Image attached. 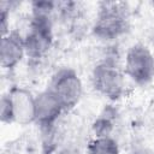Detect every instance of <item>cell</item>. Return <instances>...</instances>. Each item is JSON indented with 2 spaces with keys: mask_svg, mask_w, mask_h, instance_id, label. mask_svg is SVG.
I'll list each match as a JSON object with an SVG mask.
<instances>
[{
  "mask_svg": "<svg viewBox=\"0 0 154 154\" xmlns=\"http://www.w3.org/2000/svg\"><path fill=\"white\" fill-rule=\"evenodd\" d=\"M66 112L58 96L47 87L35 95V124L42 131H49L60 116Z\"/></svg>",
  "mask_w": 154,
  "mask_h": 154,
  "instance_id": "cell-6",
  "label": "cell"
},
{
  "mask_svg": "<svg viewBox=\"0 0 154 154\" xmlns=\"http://www.w3.org/2000/svg\"><path fill=\"white\" fill-rule=\"evenodd\" d=\"M124 75L135 84L147 85L154 78V55L143 43L132 45L125 55Z\"/></svg>",
  "mask_w": 154,
  "mask_h": 154,
  "instance_id": "cell-4",
  "label": "cell"
},
{
  "mask_svg": "<svg viewBox=\"0 0 154 154\" xmlns=\"http://www.w3.org/2000/svg\"><path fill=\"white\" fill-rule=\"evenodd\" d=\"M130 28V13L125 2H101L94 25L93 35L102 41H113L128 32Z\"/></svg>",
  "mask_w": 154,
  "mask_h": 154,
  "instance_id": "cell-2",
  "label": "cell"
},
{
  "mask_svg": "<svg viewBox=\"0 0 154 154\" xmlns=\"http://www.w3.org/2000/svg\"><path fill=\"white\" fill-rule=\"evenodd\" d=\"M87 154H120V150L118 142L112 136H101L89 141Z\"/></svg>",
  "mask_w": 154,
  "mask_h": 154,
  "instance_id": "cell-9",
  "label": "cell"
},
{
  "mask_svg": "<svg viewBox=\"0 0 154 154\" xmlns=\"http://www.w3.org/2000/svg\"><path fill=\"white\" fill-rule=\"evenodd\" d=\"M114 119H116V111L112 107L105 108L93 124L95 137L111 136V132L114 126Z\"/></svg>",
  "mask_w": 154,
  "mask_h": 154,
  "instance_id": "cell-10",
  "label": "cell"
},
{
  "mask_svg": "<svg viewBox=\"0 0 154 154\" xmlns=\"http://www.w3.org/2000/svg\"><path fill=\"white\" fill-rule=\"evenodd\" d=\"M13 103L14 122L20 125H29L35 122V95L24 87L14 85L8 91Z\"/></svg>",
  "mask_w": 154,
  "mask_h": 154,
  "instance_id": "cell-7",
  "label": "cell"
},
{
  "mask_svg": "<svg viewBox=\"0 0 154 154\" xmlns=\"http://www.w3.org/2000/svg\"><path fill=\"white\" fill-rule=\"evenodd\" d=\"M25 54L24 36L18 30H11L7 35L1 36L0 60L1 66L6 70H13Z\"/></svg>",
  "mask_w": 154,
  "mask_h": 154,
  "instance_id": "cell-8",
  "label": "cell"
},
{
  "mask_svg": "<svg viewBox=\"0 0 154 154\" xmlns=\"http://www.w3.org/2000/svg\"><path fill=\"white\" fill-rule=\"evenodd\" d=\"M94 89L111 101L119 100L125 90L124 71L120 70L114 58L108 57L99 61L91 72Z\"/></svg>",
  "mask_w": 154,
  "mask_h": 154,
  "instance_id": "cell-3",
  "label": "cell"
},
{
  "mask_svg": "<svg viewBox=\"0 0 154 154\" xmlns=\"http://www.w3.org/2000/svg\"><path fill=\"white\" fill-rule=\"evenodd\" d=\"M60 100L65 111L72 109L81 100L83 94L82 81L71 67L59 69L52 77V81L48 87Z\"/></svg>",
  "mask_w": 154,
  "mask_h": 154,
  "instance_id": "cell-5",
  "label": "cell"
},
{
  "mask_svg": "<svg viewBox=\"0 0 154 154\" xmlns=\"http://www.w3.org/2000/svg\"><path fill=\"white\" fill-rule=\"evenodd\" d=\"M0 31H1V36L7 35L11 30H10V7H6L5 2H1L0 6Z\"/></svg>",
  "mask_w": 154,
  "mask_h": 154,
  "instance_id": "cell-12",
  "label": "cell"
},
{
  "mask_svg": "<svg viewBox=\"0 0 154 154\" xmlns=\"http://www.w3.org/2000/svg\"><path fill=\"white\" fill-rule=\"evenodd\" d=\"M53 2H35L29 30L24 35L25 54L32 60L43 58L53 45V25L51 11Z\"/></svg>",
  "mask_w": 154,
  "mask_h": 154,
  "instance_id": "cell-1",
  "label": "cell"
},
{
  "mask_svg": "<svg viewBox=\"0 0 154 154\" xmlns=\"http://www.w3.org/2000/svg\"><path fill=\"white\" fill-rule=\"evenodd\" d=\"M0 119L2 124H13L14 122V109L12 100L8 93L4 94L0 100Z\"/></svg>",
  "mask_w": 154,
  "mask_h": 154,
  "instance_id": "cell-11",
  "label": "cell"
}]
</instances>
